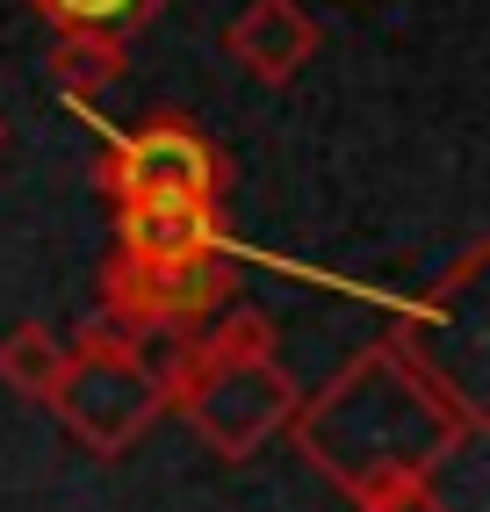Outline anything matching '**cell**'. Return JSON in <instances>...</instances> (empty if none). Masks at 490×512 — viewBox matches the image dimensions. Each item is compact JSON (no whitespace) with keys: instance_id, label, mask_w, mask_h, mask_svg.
<instances>
[{"instance_id":"cell-10","label":"cell","mask_w":490,"mask_h":512,"mask_svg":"<svg viewBox=\"0 0 490 512\" xmlns=\"http://www.w3.org/2000/svg\"><path fill=\"white\" fill-rule=\"evenodd\" d=\"M37 15H51L58 29H109V37H130L145 29L166 0H29Z\"/></svg>"},{"instance_id":"cell-2","label":"cell","mask_w":490,"mask_h":512,"mask_svg":"<svg viewBox=\"0 0 490 512\" xmlns=\"http://www.w3.org/2000/svg\"><path fill=\"white\" fill-rule=\"evenodd\" d=\"M166 412L202 440L217 462H253L274 433L296 419V375L274 354V325L260 311H224L209 332L173 339V361L159 368Z\"/></svg>"},{"instance_id":"cell-1","label":"cell","mask_w":490,"mask_h":512,"mask_svg":"<svg viewBox=\"0 0 490 512\" xmlns=\"http://www.w3.org/2000/svg\"><path fill=\"white\" fill-rule=\"evenodd\" d=\"M289 433L310 469L368 505L390 484L440 476V462H454L483 433V412L462 383H447L426 347H411V332H382L310 404H296Z\"/></svg>"},{"instance_id":"cell-11","label":"cell","mask_w":490,"mask_h":512,"mask_svg":"<svg viewBox=\"0 0 490 512\" xmlns=\"http://www.w3.org/2000/svg\"><path fill=\"white\" fill-rule=\"evenodd\" d=\"M0 152H8V116H0Z\"/></svg>"},{"instance_id":"cell-5","label":"cell","mask_w":490,"mask_h":512,"mask_svg":"<svg viewBox=\"0 0 490 512\" xmlns=\"http://www.w3.org/2000/svg\"><path fill=\"white\" fill-rule=\"evenodd\" d=\"M94 181L109 202H145V195H188V202H224L231 188V166L224 152L202 138L195 123L181 116H152V123H137V130H116L109 152H101L94 166Z\"/></svg>"},{"instance_id":"cell-6","label":"cell","mask_w":490,"mask_h":512,"mask_svg":"<svg viewBox=\"0 0 490 512\" xmlns=\"http://www.w3.org/2000/svg\"><path fill=\"white\" fill-rule=\"evenodd\" d=\"M318 44H325V29L310 22L303 0H245V8L231 15V29H224V51L260 87H289L303 65L318 58Z\"/></svg>"},{"instance_id":"cell-3","label":"cell","mask_w":490,"mask_h":512,"mask_svg":"<svg viewBox=\"0 0 490 512\" xmlns=\"http://www.w3.org/2000/svg\"><path fill=\"white\" fill-rule=\"evenodd\" d=\"M51 412L87 455L116 462L152 433V419L166 412V390L137 339H123L116 325H80L65 339V375L51 390Z\"/></svg>"},{"instance_id":"cell-7","label":"cell","mask_w":490,"mask_h":512,"mask_svg":"<svg viewBox=\"0 0 490 512\" xmlns=\"http://www.w3.org/2000/svg\"><path fill=\"white\" fill-rule=\"evenodd\" d=\"M224 246V217L217 202H188V195H145V202H116V253L137 260H181Z\"/></svg>"},{"instance_id":"cell-8","label":"cell","mask_w":490,"mask_h":512,"mask_svg":"<svg viewBox=\"0 0 490 512\" xmlns=\"http://www.w3.org/2000/svg\"><path fill=\"white\" fill-rule=\"evenodd\" d=\"M58 375H65V339L51 325H15V332H0V383H8L15 397L29 404H51L58 390Z\"/></svg>"},{"instance_id":"cell-4","label":"cell","mask_w":490,"mask_h":512,"mask_svg":"<svg viewBox=\"0 0 490 512\" xmlns=\"http://www.w3.org/2000/svg\"><path fill=\"white\" fill-rule=\"evenodd\" d=\"M231 260L224 246L209 253H181V260H137V253H109L101 260V311L123 339H195L209 318L231 311Z\"/></svg>"},{"instance_id":"cell-9","label":"cell","mask_w":490,"mask_h":512,"mask_svg":"<svg viewBox=\"0 0 490 512\" xmlns=\"http://www.w3.org/2000/svg\"><path fill=\"white\" fill-rule=\"evenodd\" d=\"M51 73H58V87L73 101H94L101 87L123 80V37H109V29H58Z\"/></svg>"}]
</instances>
